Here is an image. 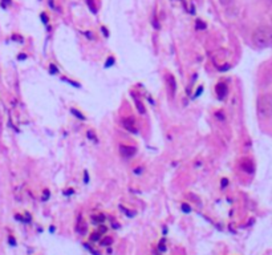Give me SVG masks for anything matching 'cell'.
Segmentation results:
<instances>
[{"label":"cell","mask_w":272,"mask_h":255,"mask_svg":"<svg viewBox=\"0 0 272 255\" xmlns=\"http://www.w3.org/2000/svg\"><path fill=\"white\" fill-rule=\"evenodd\" d=\"M242 169L244 170V172H247V173H254V163L247 159V161L242 162Z\"/></svg>","instance_id":"ba28073f"},{"label":"cell","mask_w":272,"mask_h":255,"mask_svg":"<svg viewBox=\"0 0 272 255\" xmlns=\"http://www.w3.org/2000/svg\"><path fill=\"white\" fill-rule=\"evenodd\" d=\"M105 231H106V227H105V226H101V227H100V232H105Z\"/></svg>","instance_id":"d6a6232c"},{"label":"cell","mask_w":272,"mask_h":255,"mask_svg":"<svg viewBox=\"0 0 272 255\" xmlns=\"http://www.w3.org/2000/svg\"><path fill=\"white\" fill-rule=\"evenodd\" d=\"M166 81H167V88H169V90H170L171 97H174L175 92H177V80H175V77L172 76V74H167Z\"/></svg>","instance_id":"3957f363"},{"label":"cell","mask_w":272,"mask_h":255,"mask_svg":"<svg viewBox=\"0 0 272 255\" xmlns=\"http://www.w3.org/2000/svg\"><path fill=\"white\" fill-rule=\"evenodd\" d=\"M158 248H159V251H162V252H163V251H166V247L163 246V243H161Z\"/></svg>","instance_id":"f1b7e54d"},{"label":"cell","mask_w":272,"mask_h":255,"mask_svg":"<svg viewBox=\"0 0 272 255\" xmlns=\"http://www.w3.org/2000/svg\"><path fill=\"white\" fill-rule=\"evenodd\" d=\"M227 183H228V181H227L226 178H224V179H222V188H226V186H227Z\"/></svg>","instance_id":"83f0119b"},{"label":"cell","mask_w":272,"mask_h":255,"mask_svg":"<svg viewBox=\"0 0 272 255\" xmlns=\"http://www.w3.org/2000/svg\"><path fill=\"white\" fill-rule=\"evenodd\" d=\"M100 235H101V234L98 232V231H97V232H93L92 235H90V241H92V242L98 241V239H100Z\"/></svg>","instance_id":"9a60e30c"},{"label":"cell","mask_w":272,"mask_h":255,"mask_svg":"<svg viewBox=\"0 0 272 255\" xmlns=\"http://www.w3.org/2000/svg\"><path fill=\"white\" fill-rule=\"evenodd\" d=\"M8 242L11 243V246H16V241H15L13 237H8Z\"/></svg>","instance_id":"d4e9b609"},{"label":"cell","mask_w":272,"mask_h":255,"mask_svg":"<svg viewBox=\"0 0 272 255\" xmlns=\"http://www.w3.org/2000/svg\"><path fill=\"white\" fill-rule=\"evenodd\" d=\"M112 243H113V238L112 237H105L101 241V246H106L108 247V246H110Z\"/></svg>","instance_id":"8fae6325"},{"label":"cell","mask_w":272,"mask_h":255,"mask_svg":"<svg viewBox=\"0 0 272 255\" xmlns=\"http://www.w3.org/2000/svg\"><path fill=\"white\" fill-rule=\"evenodd\" d=\"M181 209H182V211H183L185 214H189V212L191 211L190 205H187V203H182V205H181Z\"/></svg>","instance_id":"4fadbf2b"},{"label":"cell","mask_w":272,"mask_h":255,"mask_svg":"<svg viewBox=\"0 0 272 255\" xmlns=\"http://www.w3.org/2000/svg\"><path fill=\"white\" fill-rule=\"evenodd\" d=\"M101 31H102V35H105L106 37L109 36V33H108V31H106V28H104V27H102V28H101Z\"/></svg>","instance_id":"f546056e"},{"label":"cell","mask_w":272,"mask_h":255,"mask_svg":"<svg viewBox=\"0 0 272 255\" xmlns=\"http://www.w3.org/2000/svg\"><path fill=\"white\" fill-rule=\"evenodd\" d=\"M6 4H11V0H3V2H2V7L6 8Z\"/></svg>","instance_id":"484cf974"},{"label":"cell","mask_w":272,"mask_h":255,"mask_svg":"<svg viewBox=\"0 0 272 255\" xmlns=\"http://www.w3.org/2000/svg\"><path fill=\"white\" fill-rule=\"evenodd\" d=\"M234 2V0H219V3H221L222 5H224V7H227V5H230Z\"/></svg>","instance_id":"44dd1931"},{"label":"cell","mask_w":272,"mask_h":255,"mask_svg":"<svg viewBox=\"0 0 272 255\" xmlns=\"http://www.w3.org/2000/svg\"><path fill=\"white\" fill-rule=\"evenodd\" d=\"M82 33H84V35H85V36L88 37V39H89V40H95V36H93V35L90 33V31H86V32H82Z\"/></svg>","instance_id":"7402d4cb"},{"label":"cell","mask_w":272,"mask_h":255,"mask_svg":"<svg viewBox=\"0 0 272 255\" xmlns=\"http://www.w3.org/2000/svg\"><path fill=\"white\" fill-rule=\"evenodd\" d=\"M73 189H69V190H66V193H65V195H70V194H73Z\"/></svg>","instance_id":"1f68e13d"},{"label":"cell","mask_w":272,"mask_h":255,"mask_svg":"<svg viewBox=\"0 0 272 255\" xmlns=\"http://www.w3.org/2000/svg\"><path fill=\"white\" fill-rule=\"evenodd\" d=\"M215 90H216V94H218V97L219 98H224L227 96V93H228V88H227V85L226 84H223V82H219L218 85H216V88H215Z\"/></svg>","instance_id":"5b68a950"},{"label":"cell","mask_w":272,"mask_h":255,"mask_svg":"<svg viewBox=\"0 0 272 255\" xmlns=\"http://www.w3.org/2000/svg\"><path fill=\"white\" fill-rule=\"evenodd\" d=\"M114 62H116V58H114L113 56H110V57H109V58H108V61H106V65H105V67H106V68H109V67H112V65H113V64H114Z\"/></svg>","instance_id":"2e32d148"},{"label":"cell","mask_w":272,"mask_h":255,"mask_svg":"<svg viewBox=\"0 0 272 255\" xmlns=\"http://www.w3.org/2000/svg\"><path fill=\"white\" fill-rule=\"evenodd\" d=\"M49 195H51V191L49 190H44V194H43V198H41V201H48V198H49Z\"/></svg>","instance_id":"ac0fdd59"},{"label":"cell","mask_w":272,"mask_h":255,"mask_svg":"<svg viewBox=\"0 0 272 255\" xmlns=\"http://www.w3.org/2000/svg\"><path fill=\"white\" fill-rule=\"evenodd\" d=\"M40 18H41V20H43V23H44V24H48V16H46L44 12H41V13H40Z\"/></svg>","instance_id":"ffe728a7"},{"label":"cell","mask_w":272,"mask_h":255,"mask_svg":"<svg viewBox=\"0 0 272 255\" xmlns=\"http://www.w3.org/2000/svg\"><path fill=\"white\" fill-rule=\"evenodd\" d=\"M119 152H121V154L124 157L126 158H130L133 157L135 153H137V149H135L134 146H128V145H121L119 146Z\"/></svg>","instance_id":"277c9868"},{"label":"cell","mask_w":272,"mask_h":255,"mask_svg":"<svg viewBox=\"0 0 272 255\" xmlns=\"http://www.w3.org/2000/svg\"><path fill=\"white\" fill-rule=\"evenodd\" d=\"M77 231H78V232H80V234H82V232H85V231H86V225H85V223H84V222H82V226H81V223H80V225H78V226H77Z\"/></svg>","instance_id":"5bb4252c"},{"label":"cell","mask_w":272,"mask_h":255,"mask_svg":"<svg viewBox=\"0 0 272 255\" xmlns=\"http://www.w3.org/2000/svg\"><path fill=\"white\" fill-rule=\"evenodd\" d=\"M70 113H72L73 116H75L76 118H78V120H82V121H85V120H86V117L84 116L80 110H77V109H75V108H72V109H70Z\"/></svg>","instance_id":"9c48e42d"},{"label":"cell","mask_w":272,"mask_h":255,"mask_svg":"<svg viewBox=\"0 0 272 255\" xmlns=\"http://www.w3.org/2000/svg\"><path fill=\"white\" fill-rule=\"evenodd\" d=\"M92 221L95 222V225H100V223H104V222H105V215H104V214L95 215V217H92Z\"/></svg>","instance_id":"30bf717a"},{"label":"cell","mask_w":272,"mask_h":255,"mask_svg":"<svg viewBox=\"0 0 272 255\" xmlns=\"http://www.w3.org/2000/svg\"><path fill=\"white\" fill-rule=\"evenodd\" d=\"M195 27H197V29H201V31H203V29H206V28H207V25H206L205 23H203L202 20H197Z\"/></svg>","instance_id":"7c38bea8"},{"label":"cell","mask_w":272,"mask_h":255,"mask_svg":"<svg viewBox=\"0 0 272 255\" xmlns=\"http://www.w3.org/2000/svg\"><path fill=\"white\" fill-rule=\"evenodd\" d=\"M86 134H88V137H89V140H92V141L96 140V134H95V133H93L92 130H88Z\"/></svg>","instance_id":"603a6c76"},{"label":"cell","mask_w":272,"mask_h":255,"mask_svg":"<svg viewBox=\"0 0 272 255\" xmlns=\"http://www.w3.org/2000/svg\"><path fill=\"white\" fill-rule=\"evenodd\" d=\"M256 110L261 118H270L272 117V96L263 94L258 98L256 102Z\"/></svg>","instance_id":"7a4b0ae2"},{"label":"cell","mask_w":272,"mask_h":255,"mask_svg":"<svg viewBox=\"0 0 272 255\" xmlns=\"http://www.w3.org/2000/svg\"><path fill=\"white\" fill-rule=\"evenodd\" d=\"M142 172H143V168L142 166H138V168H134V170H133V173L134 174H142Z\"/></svg>","instance_id":"d6986e66"},{"label":"cell","mask_w":272,"mask_h":255,"mask_svg":"<svg viewBox=\"0 0 272 255\" xmlns=\"http://www.w3.org/2000/svg\"><path fill=\"white\" fill-rule=\"evenodd\" d=\"M84 175H85V181H84V182L88 183V182H89V175H88V172H86V170L84 172Z\"/></svg>","instance_id":"4316f807"},{"label":"cell","mask_w":272,"mask_h":255,"mask_svg":"<svg viewBox=\"0 0 272 255\" xmlns=\"http://www.w3.org/2000/svg\"><path fill=\"white\" fill-rule=\"evenodd\" d=\"M49 72H51L52 74H56L57 72H59V69L56 68V65H55V64H51V65H49Z\"/></svg>","instance_id":"e0dca14e"},{"label":"cell","mask_w":272,"mask_h":255,"mask_svg":"<svg viewBox=\"0 0 272 255\" xmlns=\"http://www.w3.org/2000/svg\"><path fill=\"white\" fill-rule=\"evenodd\" d=\"M133 100H134V102H135V106H137V110L141 114H145V113H146V109H145V106H143V104H142V101H141L138 97H135V96H133Z\"/></svg>","instance_id":"52a82bcc"},{"label":"cell","mask_w":272,"mask_h":255,"mask_svg":"<svg viewBox=\"0 0 272 255\" xmlns=\"http://www.w3.org/2000/svg\"><path fill=\"white\" fill-rule=\"evenodd\" d=\"M252 41L256 47L267 48L272 45V28L267 25H260L252 32Z\"/></svg>","instance_id":"6da1fadb"},{"label":"cell","mask_w":272,"mask_h":255,"mask_svg":"<svg viewBox=\"0 0 272 255\" xmlns=\"http://www.w3.org/2000/svg\"><path fill=\"white\" fill-rule=\"evenodd\" d=\"M17 58L19 60H25V58H27V55H20V56H17Z\"/></svg>","instance_id":"4dcf8cb0"},{"label":"cell","mask_w":272,"mask_h":255,"mask_svg":"<svg viewBox=\"0 0 272 255\" xmlns=\"http://www.w3.org/2000/svg\"><path fill=\"white\" fill-rule=\"evenodd\" d=\"M64 81H66V82L72 84L73 87H76V88H80V84H78V82H73V81H70V80H68V78H64Z\"/></svg>","instance_id":"cb8c5ba5"},{"label":"cell","mask_w":272,"mask_h":255,"mask_svg":"<svg viewBox=\"0 0 272 255\" xmlns=\"http://www.w3.org/2000/svg\"><path fill=\"white\" fill-rule=\"evenodd\" d=\"M122 124L125 126V129L129 130L130 133H137V128H135V122H134L133 118H130V117L129 118H125L122 121Z\"/></svg>","instance_id":"8992f818"}]
</instances>
